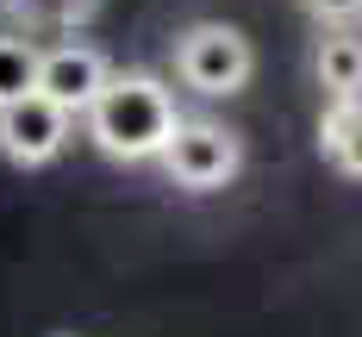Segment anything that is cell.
Returning <instances> with one entry per match:
<instances>
[{
  "instance_id": "obj_1",
  "label": "cell",
  "mask_w": 362,
  "mask_h": 337,
  "mask_svg": "<svg viewBox=\"0 0 362 337\" xmlns=\"http://www.w3.org/2000/svg\"><path fill=\"white\" fill-rule=\"evenodd\" d=\"M88 138L107 150L112 162H150L163 156V144L175 138L181 112H175V94L156 81V75H107V88L88 100Z\"/></svg>"
},
{
  "instance_id": "obj_2",
  "label": "cell",
  "mask_w": 362,
  "mask_h": 337,
  "mask_svg": "<svg viewBox=\"0 0 362 337\" xmlns=\"http://www.w3.org/2000/svg\"><path fill=\"white\" fill-rule=\"evenodd\" d=\"M250 69H256V50H250V37L238 32V25L206 19V25H187L181 44H175V75L194 94H206V100L238 94L250 81Z\"/></svg>"
},
{
  "instance_id": "obj_3",
  "label": "cell",
  "mask_w": 362,
  "mask_h": 337,
  "mask_svg": "<svg viewBox=\"0 0 362 337\" xmlns=\"http://www.w3.org/2000/svg\"><path fill=\"white\" fill-rule=\"evenodd\" d=\"M156 162L169 169L175 187L213 194V187H225L238 169H244V144H238V131H225V125H213V119H181L175 138L163 144Z\"/></svg>"
},
{
  "instance_id": "obj_4",
  "label": "cell",
  "mask_w": 362,
  "mask_h": 337,
  "mask_svg": "<svg viewBox=\"0 0 362 337\" xmlns=\"http://www.w3.org/2000/svg\"><path fill=\"white\" fill-rule=\"evenodd\" d=\"M69 131H75V119L57 100H44L37 88L0 107V156L19 162V169H44L50 156H63Z\"/></svg>"
},
{
  "instance_id": "obj_5",
  "label": "cell",
  "mask_w": 362,
  "mask_h": 337,
  "mask_svg": "<svg viewBox=\"0 0 362 337\" xmlns=\"http://www.w3.org/2000/svg\"><path fill=\"white\" fill-rule=\"evenodd\" d=\"M107 57L94 50V44H57V50H37V94L44 100H57V107L81 119L88 100L107 88Z\"/></svg>"
},
{
  "instance_id": "obj_6",
  "label": "cell",
  "mask_w": 362,
  "mask_h": 337,
  "mask_svg": "<svg viewBox=\"0 0 362 337\" xmlns=\"http://www.w3.org/2000/svg\"><path fill=\"white\" fill-rule=\"evenodd\" d=\"M313 75L331 100H356L362 94V37H350L344 25H331L313 50Z\"/></svg>"
},
{
  "instance_id": "obj_7",
  "label": "cell",
  "mask_w": 362,
  "mask_h": 337,
  "mask_svg": "<svg viewBox=\"0 0 362 337\" xmlns=\"http://www.w3.org/2000/svg\"><path fill=\"white\" fill-rule=\"evenodd\" d=\"M325 150H331V162L344 169V175H362V94L356 100H337L325 119Z\"/></svg>"
},
{
  "instance_id": "obj_8",
  "label": "cell",
  "mask_w": 362,
  "mask_h": 337,
  "mask_svg": "<svg viewBox=\"0 0 362 337\" xmlns=\"http://www.w3.org/2000/svg\"><path fill=\"white\" fill-rule=\"evenodd\" d=\"M37 88V44L19 32H0V107Z\"/></svg>"
},
{
  "instance_id": "obj_9",
  "label": "cell",
  "mask_w": 362,
  "mask_h": 337,
  "mask_svg": "<svg viewBox=\"0 0 362 337\" xmlns=\"http://www.w3.org/2000/svg\"><path fill=\"white\" fill-rule=\"evenodd\" d=\"M319 25H356L362 19V0H300Z\"/></svg>"
}]
</instances>
